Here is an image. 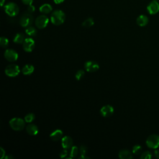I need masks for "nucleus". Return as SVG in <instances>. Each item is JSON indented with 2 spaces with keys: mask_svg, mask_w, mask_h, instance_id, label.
I'll list each match as a JSON object with an SVG mask.
<instances>
[{
  "mask_svg": "<svg viewBox=\"0 0 159 159\" xmlns=\"http://www.w3.org/2000/svg\"><path fill=\"white\" fill-rule=\"evenodd\" d=\"M62 137H63V132L60 129H57V130H54L50 135V139L53 141H55V142L58 141L60 139H61Z\"/></svg>",
  "mask_w": 159,
  "mask_h": 159,
  "instance_id": "nucleus-15",
  "label": "nucleus"
},
{
  "mask_svg": "<svg viewBox=\"0 0 159 159\" xmlns=\"http://www.w3.org/2000/svg\"><path fill=\"white\" fill-rule=\"evenodd\" d=\"M152 157V153L149 151H145L141 154V159H150Z\"/></svg>",
  "mask_w": 159,
  "mask_h": 159,
  "instance_id": "nucleus-28",
  "label": "nucleus"
},
{
  "mask_svg": "<svg viewBox=\"0 0 159 159\" xmlns=\"http://www.w3.org/2000/svg\"><path fill=\"white\" fill-rule=\"evenodd\" d=\"M5 4V0H1V2H0V4H1V6L2 7L4 6V4Z\"/></svg>",
  "mask_w": 159,
  "mask_h": 159,
  "instance_id": "nucleus-38",
  "label": "nucleus"
},
{
  "mask_svg": "<svg viewBox=\"0 0 159 159\" xmlns=\"http://www.w3.org/2000/svg\"><path fill=\"white\" fill-rule=\"evenodd\" d=\"M94 20L92 17H88L86 20H84L82 23V26L85 28H89L93 25Z\"/></svg>",
  "mask_w": 159,
  "mask_h": 159,
  "instance_id": "nucleus-22",
  "label": "nucleus"
},
{
  "mask_svg": "<svg viewBox=\"0 0 159 159\" xmlns=\"http://www.w3.org/2000/svg\"><path fill=\"white\" fill-rule=\"evenodd\" d=\"M65 14L63 11L57 9L52 12L50 16V20L53 25H60L65 22Z\"/></svg>",
  "mask_w": 159,
  "mask_h": 159,
  "instance_id": "nucleus-1",
  "label": "nucleus"
},
{
  "mask_svg": "<svg viewBox=\"0 0 159 159\" xmlns=\"http://www.w3.org/2000/svg\"><path fill=\"white\" fill-rule=\"evenodd\" d=\"M114 108L111 105H106L101 107L100 113L102 116L104 117H108L111 116L114 113Z\"/></svg>",
  "mask_w": 159,
  "mask_h": 159,
  "instance_id": "nucleus-12",
  "label": "nucleus"
},
{
  "mask_svg": "<svg viewBox=\"0 0 159 159\" xmlns=\"http://www.w3.org/2000/svg\"><path fill=\"white\" fill-rule=\"evenodd\" d=\"M26 132L30 135H36L39 133V129L37 126L34 124H28L25 128Z\"/></svg>",
  "mask_w": 159,
  "mask_h": 159,
  "instance_id": "nucleus-14",
  "label": "nucleus"
},
{
  "mask_svg": "<svg viewBox=\"0 0 159 159\" xmlns=\"http://www.w3.org/2000/svg\"><path fill=\"white\" fill-rule=\"evenodd\" d=\"M67 155H68V149L63 148L60 153L59 155H60V158H65L67 156Z\"/></svg>",
  "mask_w": 159,
  "mask_h": 159,
  "instance_id": "nucleus-30",
  "label": "nucleus"
},
{
  "mask_svg": "<svg viewBox=\"0 0 159 159\" xmlns=\"http://www.w3.org/2000/svg\"><path fill=\"white\" fill-rule=\"evenodd\" d=\"M65 0H53V2L57 4H61Z\"/></svg>",
  "mask_w": 159,
  "mask_h": 159,
  "instance_id": "nucleus-36",
  "label": "nucleus"
},
{
  "mask_svg": "<svg viewBox=\"0 0 159 159\" xmlns=\"http://www.w3.org/2000/svg\"><path fill=\"white\" fill-rule=\"evenodd\" d=\"M154 154H155V156L156 158H159V150L158 149L156 148V150L154 152Z\"/></svg>",
  "mask_w": 159,
  "mask_h": 159,
  "instance_id": "nucleus-34",
  "label": "nucleus"
},
{
  "mask_svg": "<svg viewBox=\"0 0 159 159\" xmlns=\"http://www.w3.org/2000/svg\"><path fill=\"white\" fill-rule=\"evenodd\" d=\"M0 152H1V156H0V158L2 159V158H4L5 154H6V152H5V150H4L2 147L0 148Z\"/></svg>",
  "mask_w": 159,
  "mask_h": 159,
  "instance_id": "nucleus-33",
  "label": "nucleus"
},
{
  "mask_svg": "<svg viewBox=\"0 0 159 159\" xmlns=\"http://www.w3.org/2000/svg\"><path fill=\"white\" fill-rule=\"evenodd\" d=\"M25 35L23 33L19 32L16 34L13 39V42L16 43L17 44H20V43H23L24 41L25 40Z\"/></svg>",
  "mask_w": 159,
  "mask_h": 159,
  "instance_id": "nucleus-20",
  "label": "nucleus"
},
{
  "mask_svg": "<svg viewBox=\"0 0 159 159\" xmlns=\"http://www.w3.org/2000/svg\"><path fill=\"white\" fill-rule=\"evenodd\" d=\"M84 67L86 71L90 73L95 72L98 71V69L99 68V64L94 61H88L85 62L84 65Z\"/></svg>",
  "mask_w": 159,
  "mask_h": 159,
  "instance_id": "nucleus-10",
  "label": "nucleus"
},
{
  "mask_svg": "<svg viewBox=\"0 0 159 159\" xmlns=\"http://www.w3.org/2000/svg\"><path fill=\"white\" fill-rule=\"evenodd\" d=\"M5 12L10 17L16 16L19 12V8L17 4L13 2H9L4 6Z\"/></svg>",
  "mask_w": 159,
  "mask_h": 159,
  "instance_id": "nucleus-3",
  "label": "nucleus"
},
{
  "mask_svg": "<svg viewBox=\"0 0 159 159\" xmlns=\"http://www.w3.org/2000/svg\"><path fill=\"white\" fill-rule=\"evenodd\" d=\"M136 22L140 27L145 26L148 22V18L145 15H140L137 18Z\"/></svg>",
  "mask_w": 159,
  "mask_h": 159,
  "instance_id": "nucleus-17",
  "label": "nucleus"
},
{
  "mask_svg": "<svg viewBox=\"0 0 159 159\" xmlns=\"http://www.w3.org/2000/svg\"><path fill=\"white\" fill-rule=\"evenodd\" d=\"M22 47L25 52H31L35 47V42L32 38H26L22 43Z\"/></svg>",
  "mask_w": 159,
  "mask_h": 159,
  "instance_id": "nucleus-9",
  "label": "nucleus"
},
{
  "mask_svg": "<svg viewBox=\"0 0 159 159\" xmlns=\"http://www.w3.org/2000/svg\"><path fill=\"white\" fill-rule=\"evenodd\" d=\"M9 45V40L5 37H1L0 38V45L2 48H6Z\"/></svg>",
  "mask_w": 159,
  "mask_h": 159,
  "instance_id": "nucleus-25",
  "label": "nucleus"
},
{
  "mask_svg": "<svg viewBox=\"0 0 159 159\" xmlns=\"http://www.w3.org/2000/svg\"><path fill=\"white\" fill-rule=\"evenodd\" d=\"M84 76V71L83 70H79L75 74V78L77 80H81Z\"/></svg>",
  "mask_w": 159,
  "mask_h": 159,
  "instance_id": "nucleus-27",
  "label": "nucleus"
},
{
  "mask_svg": "<svg viewBox=\"0 0 159 159\" xmlns=\"http://www.w3.org/2000/svg\"><path fill=\"white\" fill-rule=\"evenodd\" d=\"M25 120L19 117H14L10 120L9 125L11 129L16 131L22 130L25 127Z\"/></svg>",
  "mask_w": 159,
  "mask_h": 159,
  "instance_id": "nucleus-2",
  "label": "nucleus"
},
{
  "mask_svg": "<svg viewBox=\"0 0 159 159\" xmlns=\"http://www.w3.org/2000/svg\"><path fill=\"white\" fill-rule=\"evenodd\" d=\"M4 158H6V159H12V158H13V157L11 156V155H6V156L4 157Z\"/></svg>",
  "mask_w": 159,
  "mask_h": 159,
  "instance_id": "nucleus-37",
  "label": "nucleus"
},
{
  "mask_svg": "<svg viewBox=\"0 0 159 159\" xmlns=\"http://www.w3.org/2000/svg\"><path fill=\"white\" fill-rule=\"evenodd\" d=\"M146 144L150 148H157L159 147V135L157 134H152L149 135L147 139Z\"/></svg>",
  "mask_w": 159,
  "mask_h": 159,
  "instance_id": "nucleus-5",
  "label": "nucleus"
},
{
  "mask_svg": "<svg viewBox=\"0 0 159 159\" xmlns=\"http://www.w3.org/2000/svg\"><path fill=\"white\" fill-rule=\"evenodd\" d=\"M34 21V17L31 13L27 12L22 14L20 17L19 24L23 27H27L30 26Z\"/></svg>",
  "mask_w": 159,
  "mask_h": 159,
  "instance_id": "nucleus-4",
  "label": "nucleus"
},
{
  "mask_svg": "<svg viewBox=\"0 0 159 159\" xmlns=\"http://www.w3.org/2000/svg\"><path fill=\"white\" fill-rule=\"evenodd\" d=\"M37 32L36 29L32 26H29L25 29V34L30 37L35 36L37 34Z\"/></svg>",
  "mask_w": 159,
  "mask_h": 159,
  "instance_id": "nucleus-21",
  "label": "nucleus"
},
{
  "mask_svg": "<svg viewBox=\"0 0 159 159\" xmlns=\"http://www.w3.org/2000/svg\"><path fill=\"white\" fill-rule=\"evenodd\" d=\"M73 139L70 136H65L61 139V146L63 148L70 149L73 146Z\"/></svg>",
  "mask_w": 159,
  "mask_h": 159,
  "instance_id": "nucleus-13",
  "label": "nucleus"
},
{
  "mask_svg": "<svg viewBox=\"0 0 159 159\" xmlns=\"http://www.w3.org/2000/svg\"><path fill=\"white\" fill-rule=\"evenodd\" d=\"M34 71V67L33 65L30 64H27L23 66L22 69V73L24 75H30Z\"/></svg>",
  "mask_w": 159,
  "mask_h": 159,
  "instance_id": "nucleus-19",
  "label": "nucleus"
},
{
  "mask_svg": "<svg viewBox=\"0 0 159 159\" xmlns=\"http://www.w3.org/2000/svg\"><path fill=\"white\" fill-rule=\"evenodd\" d=\"M79 152V149L76 146H72V147L70 148V158H75L76 157Z\"/></svg>",
  "mask_w": 159,
  "mask_h": 159,
  "instance_id": "nucleus-23",
  "label": "nucleus"
},
{
  "mask_svg": "<svg viewBox=\"0 0 159 159\" xmlns=\"http://www.w3.org/2000/svg\"><path fill=\"white\" fill-rule=\"evenodd\" d=\"M4 56L5 58L10 62L15 61L18 58L17 53L14 50L11 49V48L6 50V51L4 52Z\"/></svg>",
  "mask_w": 159,
  "mask_h": 159,
  "instance_id": "nucleus-8",
  "label": "nucleus"
},
{
  "mask_svg": "<svg viewBox=\"0 0 159 159\" xmlns=\"http://www.w3.org/2000/svg\"><path fill=\"white\" fill-rule=\"evenodd\" d=\"M142 151V148L139 145H135L132 148V153L135 155L140 154Z\"/></svg>",
  "mask_w": 159,
  "mask_h": 159,
  "instance_id": "nucleus-26",
  "label": "nucleus"
},
{
  "mask_svg": "<svg viewBox=\"0 0 159 159\" xmlns=\"http://www.w3.org/2000/svg\"><path fill=\"white\" fill-rule=\"evenodd\" d=\"M35 119V116L34 113H29L24 117V120L25 122L30 123Z\"/></svg>",
  "mask_w": 159,
  "mask_h": 159,
  "instance_id": "nucleus-24",
  "label": "nucleus"
},
{
  "mask_svg": "<svg viewBox=\"0 0 159 159\" xmlns=\"http://www.w3.org/2000/svg\"><path fill=\"white\" fill-rule=\"evenodd\" d=\"M5 73L9 77H16L20 73L19 67L16 64L7 65L5 68Z\"/></svg>",
  "mask_w": 159,
  "mask_h": 159,
  "instance_id": "nucleus-6",
  "label": "nucleus"
},
{
  "mask_svg": "<svg viewBox=\"0 0 159 159\" xmlns=\"http://www.w3.org/2000/svg\"><path fill=\"white\" fill-rule=\"evenodd\" d=\"M39 11L43 14H47L52 11V6L50 4L45 3L39 7Z\"/></svg>",
  "mask_w": 159,
  "mask_h": 159,
  "instance_id": "nucleus-18",
  "label": "nucleus"
},
{
  "mask_svg": "<svg viewBox=\"0 0 159 159\" xmlns=\"http://www.w3.org/2000/svg\"><path fill=\"white\" fill-rule=\"evenodd\" d=\"M49 22V19L45 14L39 16L35 20V24L36 27L40 29L45 28Z\"/></svg>",
  "mask_w": 159,
  "mask_h": 159,
  "instance_id": "nucleus-7",
  "label": "nucleus"
},
{
  "mask_svg": "<svg viewBox=\"0 0 159 159\" xmlns=\"http://www.w3.org/2000/svg\"><path fill=\"white\" fill-rule=\"evenodd\" d=\"M88 152L87 147L84 145H81L80 147V152L81 155H86Z\"/></svg>",
  "mask_w": 159,
  "mask_h": 159,
  "instance_id": "nucleus-29",
  "label": "nucleus"
},
{
  "mask_svg": "<svg viewBox=\"0 0 159 159\" xmlns=\"http://www.w3.org/2000/svg\"><path fill=\"white\" fill-rule=\"evenodd\" d=\"M35 7L32 4H30V5L28 6V7H27V12H29L30 13H32V12H34L35 11Z\"/></svg>",
  "mask_w": 159,
  "mask_h": 159,
  "instance_id": "nucleus-31",
  "label": "nucleus"
},
{
  "mask_svg": "<svg viewBox=\"0 0 159 159\" xmlns=\"http://www.w3.org/2000/svg\"><path fill=\"white\" fill-rule=\"evenodd\" d=\"M90 158L86 155H80L78 157V159H89Z\"/></svg>",
  "mask_w": 159,
  "mask_h": 159,
  "instance_id": "nucleus-35",
  "label": "nucleus"
},
{
  "mask_svg": "<svg viewBox=\"0 0 159 159\" xmlns=\"http://www.w3.org/2000/svg\"><path fill=\"white\" fill-rule=\"evenodd\" d=\"M21 1L24 4L27 5V6L32 4V2L34 1V0H21Z\"/></svg>",
  "mask_w": 159,
  "mask_h": 159,
  "instance_id": "nucleus-32",
  "label": "nucleus"
},
{
  "mask_svg": "<svg viewBox=\"0 0 159 159\" xmlns=\"http://www.w3.org/2000/svg\"><path fill=\"white\" fill-rule=\"evenodd\" d=\"M147 9L150 14H155L159 11V3L157 1L153 0L148 4Z\"/></svg>",
  "mask_w": 159,
  "mask_h": 159,
  "instance_id": "nucleus-11",
  "label": "nucleus"
},
{
  "mask_svg": "<svg viewBox=\"0 0 159 159\" xmlns=\"http://www.w3.org/2000/svg\"><path fill=\"white\" fill-rule=\"evenodd\" d=\"M118 156L120 159H131L133 156L132 152L127 149H122L119 151Z\"/></svg>",
  "mask_w": 159,
  "mask_h": 159,
  "instance_id": "nucleus-16",
  "label": "nucleus"
}]
</instances>
